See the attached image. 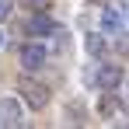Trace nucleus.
<instances>
[{"label": "nucleus", "mask_w": 129, "mask_h": 129, "mask_svg": "<svg viewBox=\"0 0 129 129\" xmlns=\"http://www.w3.org/2000/svg\"><path fill=\"white\" fill-rule=\"evenodd\" d=\"M42 63H45V49L39 42H31V45L21 49V66H24V70H39Z\"/></svg>", "instance_id": "obj_4"}, {"label": "nucleus", "mask_w": 129, "mask_h": 129, "mask_svg": "<svg viewBox=\"0 0 129 129\" xmlns=\"http://www.w3.org/2000/svg\"><path fill=\"white\" fill-rule=\"evenodd\" d=\"M11 18V0H0V21Z\"/></svg>", "instance_id": "obj_10"}, {"label": "nucleus", "mask_w": 129, "mask_h": 129, "mask_svg": "<svg viewBox=\"0 0 129 129\" xmlns=\"http://www.w3.org/2000/svg\"><path fill=\"white\" fill-rule=\"evenodd\" d=\"M18 91H21V101H24V105H31L35 112L49 105V87H45V84H35V80H21V84H18Z\"/></svg>", "instance_id": "obj_1"}, {"label": "nucleus", "mask_w": 129, "mask_h": 129, "mask_svg": "<svg viewBox=\"0 0 129 129\" xmlns=\"http://www.w3.org/2000/svg\"><path fill=\"white\" fill-rule=\"evenodd\" d=\"M52 18L45 14V11H39V14H31L28 18V35H52Z\"/></svg>", "instance_id": "obj_5"}, {"label": "nucleus", "mask_w": 129, "mask_h": 129, "mask_svg": "<svg viewBox=\"0 0 129 129\" xmlns=\"http://www.w3.org/2000/svg\"><path fill=\"white\" fill-rule=\"evenodd\" d=\"M21 105L14 101V98H4L0 101V126H21Z\"/></svg>", "instance_id": "obj_3"}, {"label": "nucleus", "mask_w": 129, "mask_h": 129, "mask_svg": "<svg viewBox=\"0 0 129 129\" xmlns=\"http://www.w3.org/2000/svg\"><path fill=\"white\" fill-rule=\"evenodd\" d=\"M98 87L101 91H115V87L122 84V66H115V63H101V70H98Z\"/></svg>", "instance_id": "obj_2"}, {"label": "nucleus", "mask_w": 129, "mask_h": 129, "mask_svg": "<svg viewBox=\"0 0 129 129\" xmlns=\"http://www.w3.org/2000/svg\"><path fill=\"white\" fill-rule=\"evenodd\" d=\"M84 49L91 52V56H101V52H105V39H101V35H87V39H84Z\"/></svg>", "instance_id": "obj_8"}, {"label": "nucleus", "mask_w": 129, "mask_h": 129, "mask_svg": "<svg viewBox=\"0 0 129 129\" xmlns=\"http://www.w3.org/2000/svg\"><path fill=\"white\" fill-rule=\"evenodd\" d=\"M101 28H105V31H115V35H122V31H126V18H122V11H112V7H108L105 14H101Z\"/></svg>", "instance_id": "obj_6"}, {"label": "nucleus", "mask_w": 129, "mask_h": 129, "mask_svg": "<svg viewBox=\"0 0 129 129\" xmlns=\"http://www.w3.org/2000/svg\"><path fill=\"white\" fill-rule=\"evenodd\" d=\"M0 45H4V31H0Z\"/></svg>", "instance_id": "obj_12"}, {"label": "nucleus", "mask_w": 129, "mask_h": 129, "mask_svg": "<svg viewBox=\"0 0 129 129\" xmlns=\"http://www.w3.org/2000/svg\"><path fill=\"white\" fill-rule=\"evenodd\" d=\"M70 122H73V126H80V122H84V112H80V105H70Z\"/></svg>", "instance_id": "obj_9"}, {"label": "nucleus", "mask_w": 129, "mask_h": 129, "mask_svg": "<svg viewBox=\"0 0 129 129\" xmlns=\"http://www.w3.org/2000/svg\"><path fill=\"white\" fill-rule=\"evenodd\" d=\"M28 4H31V7H39V11H45V7H49V0H28Z\"/></svg>", "instance_id": "obj_11"}, {"label": "nucleus", "mask_w": 129, "mask_h": 129, "mask_svg": "<svg viewBox=\"0 0 129 129\" xmlns=\"http://www.w3.org/2000/svg\"><path fill=\"white\" fill-rule=\"evenodd\" d=\"M119 108H122V105L115 101V94H112V91H105V94H101V101H98V115H101V119H112Z\"/></svg>", "instance_id": "obj_7"}]
</instances>
